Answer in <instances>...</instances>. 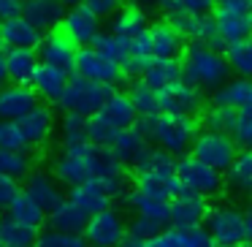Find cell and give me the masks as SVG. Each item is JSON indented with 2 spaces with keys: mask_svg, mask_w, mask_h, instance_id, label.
<instances>
[{
  "mask_svg": "<svg viewBox=\"0 0 252 247\" xmlns=\"http://www.w3.org/2000/svg\"><path fill=\"white\" fill-rule=\"evenodd\" d=\"M93 120H98L100 125H106L111 133H120V131H127V128L136 125V111H133L127 95L111 93L109 98H106V104L93 114Z\"/></svg>",
  "mask_w": 252,
  "mask_h": 247,
  "instance_id": "19",
  "label": "cell"
},
{
  "mask_svg": "<svg viewBox=\"0 0 252 247\" xmlns=\"http://www.w3.org/2000/svg\"><path fill=\"white\" fill-rule=\"evenodd\" d=\"M144 82L149 90L160 93V90L171 87V84L182 82V68H179V60H152L147 66V71L141 73Z\"/></svg>",
  "mask_w": 252,
  "mask_h": 247,
  "instance_id": "30",
  "label": "cell"
},
{
  "mask_svg": "<svg viewBox=\"0 0 252 247\" xmlns=\"http://www.w3.org/2000/svg\"><path fill=\"white\" fill-rule=\"evenodd\" d=\"M68 201H71L73 207H76L79 212L84 214V217H93L95 212L111 207V198L106 196V193L100 190L95 182H84V185L71 187V193H68Z\"/></svg>",
  "mask_w": 252,
  "mask_h": 247,
  "instance_id": "29",
  "label": "cell"
},
{
  "mask_svg": "<svg viewBox=\"0 0 252 247\" xmlns=\"http://www.w3.org/2000/svg\"><path fill=\"white\" fill-rule=\"evenodd\" d=\"M222 57H225V63H228V71H236L241 79L250 76V71H252V44H250V38L228 44Z\"/></svg>",
  "mask_w": 252,
  "mask_h": 247,
  "instance_id": "36",
  "label": "cell"
},
{
  "mask_svg": "<svg viewBox=\"0 0 252 247\" xmlns=\"http://www.w3.org/2000/svg\"><path fill=\"white\" fill-rule=\"evenodd\" d=\"M8 84V76H6V52H0V87Z\"/></svg>",
  "mask_w": 252,
  "mask_h": 247,
  "instance_id": "55",
  "label": "cell"
},
{
  "mask_svg": "<svg viewBox=\"0 0 252 247\" xmlns=\"http://www.w3.org/2000/svg\"><path fill=\"white\" fill-rule=\"evenodd\" d=\"M52 176L68 187L95 182L109 198L127 193L125 166L117 163V158L106 147H98V144H90V141L73 144V147H60L55 163H52Z\"/></svg>",
  "mask_w": 252,
  "mask_h": 247,
  "instance_id": "1",
  "label": "cell"
},
{
  "mask_svg": "<svg viewBox=\"0 0 252 247\" xmlns=\"http://www.w3.org/2000/svg\"><path fill=\"white\" fill-rule=\"evenodd\" d=\"M38 104L35 93L22 84H6L0 87V122H17Z\"/></svg>",
  "mask_w": 252,
  "mask_h": 247,
  "instance_id": "21",
  "label": "cell"
},
{
  "mask_svg": "<svg viewBox=\"0 0 252 247\" xmlns=\"http://www.w3.org/2000/svg\"><path fill=\"white\" fill-rule=\"evenodd\" d=\"M190 149H192V158L201 160L203 166H209V169L220 171V174H222V171L233 163L236 152H239V149H236V144L230 141V136L212 133V131L198 133V136L192 139Z\"/></svg>",
  "mask_w": 252,
  "mask_h": 247,
  "instance_id": "9",
  "label": "cell"
},
{
  "mask_svg": "<svg viewBox=\"0 0 252 247\" xmlns=\"http://www.w3.org/2000/svg\"><path fill=\"white\" fill-rule=\"evenodd\" d=\"M203 122H206V131L230 136V131H233V125H236V111L212 106V109L206 111V117H203Z\"/></svg>",
  "mask_w": 252,
  "mask_h": 247,
  "instance_id": "43",
  "label": "cell"
},
{
  "mask_svg": "<svg viewBox=\"0 0 252 247\" xmlns=\"http://www.w3.org/2000/svg\"><path fill=\"white\" fill-rule=\"evenodd\" d=\"M203 106V93L187 82H176L158 93V114L171 117H195Z\"/></svg>",
  "mask_w": 252,
  "mask_h": 247,
  "instance_id": "10",
  "label": "cell"
},
{
  "mask_svg": "<svg viewBox=\"0 0 252 247\" xmlns=\"http://www.w3.org/2000/svg\"><path fill=\"white\" fill-rule=\"evenodd\" d=\"M106 149L114 155L120 166H136L138 160H141V155L149 149V141H147V136L133 125V128H127V131L114 133V139L109 141Z\"/></svg>",
  "mask_w": 252,
  "mask_h": 247,
  "instance_id": "22",
  "label": "cell"
},
{
  "mask_svg": "<svg viewBox=\"0 0 252 247\" xmlns=\"http://www.w3.org/2000/svg\"><path fill=\"white\" fill-rule=\"evenodd\" d=\"M6 214H8L11 220H17V223L30 225V228H41V223L46 220V212H44V209H41L30 196H25V193H19V196L14 198L11 204H8Z\"/></svg>",
  "mask_w": 252,
  "mask_h": 247,
  "instance_id": "32",
  "label": "cell"
},
{
  "mask_svg": "<svg viewBox=\"0 0 252 247\" xmlns=\"http://www.w3.org/2000/svg\"><path fill=\"white\" fill-rule=\"evenodd\" d=\"M174 171H176V179H179V187L185 193H192V196H201V198H212L222 190V174L209 169V166H203L192 155H185L182 160H176Z\"/></svg>",
  "mask_w": 252,
  "mask_h": 247,
  "instance_id": "7",
  "label": "cell"
},
{
  "mask_svg": "<svg viewBox=\"0 0 252 247\" xmlns=\"http://www.w3.org/2000/svg\"><path fill=\"white\" fill-rule=\"evenodd\" d=\"M57 136H60L63 147H73V144H84L87 141V120L76 114H65L60 120L57 128Z\"/></svg>",
  "mask_w": 252,
  "mask_h": 247,
  "instance_id": "39",
  "label": "cell"
},
{
  "mask_svg": "<svg viewBox=\"0 0 252 247\" xmlns=\"http://www.w3.org/2000/svg\"><path fill=\"white\" fill-rule=\"evenodd\" d=\"M33 247H87L82 234H68V231H38Z\"/></svg>",
  "mask_w": 252,
  "mask_h": 247,
  "instance_id": "40",
  "label": "cell"
},
{
  "mask_svg": "<svg viewBox=\"0 0 252 247\" xmlns=\"http://www.w3.org/2000/svg\"><path fill=\"white\" fill-rule=\"evenodd\" d=\"M25 196H30L35 204H38L44 212H52L57 204L63 201V187L49 171H30L28 174V182H25Z\"/></svg>",
  "mask_w": 252,
  "mask_h": 247,
  "instance_id": "20",
  "label": "cell"
},
{
  "mask_svg": "<svg viewBox=\"0 0 252 247\" xmlns=\"http://www.w3.org/2000/svg\"><path fill=\"white\" fill-rule=\"evenodd\" d=\"M147 46L152 60H176L185 49V41L168 19H160L147 28Z\"/></svg>",
  "mask_w": 252,
  "mask_h": 247,
  "instance_id": "14",
  "label": "cell"
},
{
  "mask_svg": "<svg viewBox=\"0 0 252 247\" xmlns=\"http://www.w3.org/2000/svg\"><path fill=\"white\" fill-rule=\"evenodd\" d=\"M233 247H247V245H233Z\"/></svg>",
  "mask_w": 252,
  "mask_h": 247,
  "instance_id": "58",
  "label": "cell"
},
{
  "mask_svg": "<svg viewBox=\"0 0 252 247\" xmlns=\"http://www.w3.org/2000/svg\"><path fill=\"white\" fill-rule=\"evenodd\" d=\"M252 104V87L247 79H228L212 93V106L217 109H230V111H250Z\"/></svg>",
  "mask_w": 252,
  "mask_h": 247,
  "instance_id": "24",
  "label": "cell"
},
{
  "mask_svg": "<svg viewBox=\"0 0 252 247\" xmlns=\"http://www.w3.org/2000/svg\"><path fill=\"white\" fill-rule=\"evenodd\" d=\"M19 193H22V187H19L17 179L0 174V209H8V204H11Z\"/></svg>",
  "mask_w": 252,
  "mask_h": 247,
  "instance_id": "49",
  "label": "cell"
},
{
  "mask_svg": "<svg viewBox=\"0 0 252 247\" xmlns=\"http://www.w3.org/2000/svg\"><path fill=\"white\" fill-rule=\"evenodd\" d=\"M0 247H3V245H0Z\"/></svg>",
  "mask_w": 252,
  "mask_h": 247,
  "instance_id": "60",
  "label": "cell"
},
{
  "mask_svg": "<svg viewBox=\"0 0 252 247\" xmlns=\"http://www.w3.org/2000/svg\"><path fill=\"white\" fill-rule=\"evenodd\" d=\"M174 163L176 160L171 158V155H165L163 149L149 147L147 152L141 155V160L133 166V169H136V185H133V190L141 193V196H147V198L168 204L174 196L182 193L179 179H176V171H174Z\"/></svg>",
  "mask_w": 252,
  "mask_h": 247,
  "instance_id": "2",
  "label": "cell"
},
{
  "mask_svg": "<svg viewBox=\"0 0 252 247\" xmlns=\"http://www.w3.org/2000/svg\"><path fill=\"white\" fill-rule=\"evenodd\" d=\"M214 6L220 11H239V14H250L252 0H214Z\"/></svg>",
  "mask_w": 252,
  "mask_h": 247,
  "instance_id": "52",
  "label": "cell"
},
{
  "mask_svg": "<svg viewBox=\"0 0 252 247\" xmlns=\"http://www.w3.org/2000/svg\"><path fill=\"white\" fill-rule=\"evenodd\" d=\"M127 101L136 111V120H149V117L158 114V93L149 90L147 84H133L130 93H127Z\"/></svg>",
  "mask_w": 252,
  "mask_h": 247,
  "instance_id": "37",
  "label": "cell"
},
{
  "mask_svg": "<svg viewBox=\"0 0 252 247\" xmlns=\"http://www.w3.org/2000/svg\"><path fill=\"white\" fill-rule=\"evenodd\" d=\"M60 28H63L60 33L76 49H84V46H93L95 35L100 33V19H95L84 6H73V8H65V17H63Z\"/></svg>",
  "mask_w": 252,
  "mask_h": 247,
  "instance_id": "12",
  "label": "cell"
},
{
  "mask_svg": "<svg viewBox=\"0 0 252 247\" xmlns=\"http://www.w3.org/2000/svg\"><path fill=\"white\" fill-rule=\"evenodd\" d=\"M174 231H176V236H179V245L182 247H214L203 225H192V228H174Z\"/></svg>",
  "mask_w": 252,
  "mask_h": 247,
  "instance_id": "47",
  "label": "cell"
},
{
  "mask_svg": "<svg viewBox=\"0 0 252 247\" xmlns=\"http://www.w3.org/2000/svg\"><path fill=\"white\" fill-rule=\"evenodd\" d=\"M33 169V160L28 152H11V149H0V174L11 176V179H22L30 174Z\"/></svg>",
  "mask_w": 252,
  "mask_h": 247,
  "instance_id": "38",
  "label": "cell"
},
{
  "mask_svg": "<svg viewBox=\"0 0 252 247\" xmlns=\"http://www.w3.org/2000/svg\"><path fill=\"white\" fill-rule=\"evenodd\" d=\"M125 201H127V207L133 209V214H138V217L158 220V223H163V225H165V220H168V204H163V201L147 198V196H141V193H136V190H127Z\"/></svg>",
  "mask_w": 252,
  "mask_h": 247,
  "instance_id": "35",
  "label": "cell"
},
{
  "mask_svg": "<svg viewBox=\"0 0 252 247\" xmlns=\"http://www.w3.org/2000/svg\"><path fill=\"white\" fill-rule=\"evenodd\" d=\"M68 84V73L57 71V68H49V66H38L35 76L30 79L28 87L35 93L38 101H46V104H57Z\"/></svg>",
  "mask_w": 252,
  "mask_h": 247,
  "instance_id": "27",
  "label": "cell"
},
{
  "mask_svg": "<svg viewBox=\"0 0 252 247\" xmlns=\"http://www.w3.org/2000/svg\"><path fill=\"white\" fill-rule=\"evenodd\" d=\"M149 22H147V14L141 11L138 6H122L120 11L111 17V35H117V38L122 41V44H130V41H136L141 33H147Z\"/></svg>",
  "mask_w": 252,
  "mask_h": 247,
  "instance_id": "25",
  "label": "cell"
},
{
  "mask_svg": "<svg viewBox=\"0 0 252 247\" xmlns=\"http://www.w3.org/2000/svg\"><path fill=\"white\" fill-rule=\"evenodd\" d=\"M19 3H25V0H19Z\"/></svg>",
  "mask_w": 252,
  "mask_h": 247,
  "instance_id": "59",
  "label": "cell"
},
{
  "mask_svg": "<svg viewBox=\"0 0 252 247\" xmlns=\"http://www.w3.org/2000/svg\"><path fill=\"white\" fill-rule=\"evenodd\" d=\"M206 209H209L206 198L182 190L179 196H174L168 201V220L165 223H171V228H192V225L203 223Z\"/></svg>",
  "mask_w": 252,
  "mask_h": 247,
  "instance_id": "16",
  "label": "cell"
},
{
  "mask_svg": "<svg viewBox=\"0 0 252 247\" xmlns=\"http://www.w3.org/2000/svg\"><path fill=\"white\" fill-rule=\"evenodd\" d=\"M35 55H38L41 66L57 68V71L68 73L73 68V57H76V46L60 33V30H52L41 38V44L35 46Z\"/></svg>",
  "mask_w": 252,
  "mask_h": 247,
  "instance_id": "13",
  "label": "cell"
},
{
  "mask_svg": "<svg viewBox=\"0 0 252 247\" xmlns=\"http://www.w3.org/2000/svg\"><path fill=\"white\" fill-rule=\"evenodd\" d=\"M163 8L168 17H182V14H212L214 0H163Z\"/></svg>",
  "mask_w": 252,
  "mask_h": 247,
  "instance_id": "41",
  "label": "cell"
},
{
  "mask_svg": "<svg viewBox=\"0 0 252 247\" xmlns=\"http://www.w3.org/2000/svg\"><path fill=\"white\" fill-rule=\"evenodd\" d=\"M93 49L95 52H100L103 57H109V60H114V63H122L125 60V55H127V44H122L117 35H111L109 30H100L98 35H95V41H93Z\"/></svg>",
  "mask_w": 252,
  "mask_h": 247,
  "instance_id": "42",
  "label": "cell"
},
{
  "mask_svg": "<svg viewBox=\"0 0 252 247\" xmlns=\"http://www.w3.org/2000/svg\"><path fill=\"white\" fill-rule=\"evenodd\" d=\"M82 6L87 8L95 19H106V17H114L125 3H122V0H84Z\"/></svg>",
  "mask_w": 252,
  "mask_h": 247,
  "instance_id": "48",
  "label": "cell"
},
{
  "mask_svg": "<svg viewBox=\"0 0 252 247\" xmlns=\"http://www.w3.org/2000/svg\"><path fill=\"white\" fill-rule=\"evenodd\" d=\"M152 63V57H138V55H125V60L120 63V71L125 76H141L147 71V66Z\"/></svg>",
  "mask_w": 252,
  "mask_h": 247,
  "instance_id": "50",
  "label": "cell"
},
{
  "mask_svg": "<svg viewBox=\"0 0 252 247\" xmlns=\"http://www.w3.org/2000/svg\"><path fill=\"white\" fill-rule=\"evenodd\" d=\"M182 82L192 84L195 90H217L220 84L228 82L230 71L228 63H225L222 52L214 49V46H203V44H187L182 49Z\"/></svg>",
  "mask_w": 252,
  "mask_h": 247,
  "instance_id": "3",
  "label": "cell"
},
{
  "mask_svg": "<svg viewBox=\"0 0 252 247\" xmlns=\"http://www.w3.org/2000/svg\"><path fill=\"white\" fill-rule=\"evenodd\" d=\"M114 93L109 84H98V82H87L82 76L68 79L65 90H63L57 106H63L65 114H76V117H93L100 106L106 104V98Z\"/></svg>",
  "mask_w": 252,
  "mask_h": 247,
  "instance_id": "6",
  "label": "cell"
},
{
  "mask_svg": "<svg viewBox=\"0 0 252 247\" xmlns=\"http://www.w3.org/2000/svg\"><path fill=\"white\" fill-rule=\"evenodd\" d=\"M19 17H25L41 35L52 33L60 28L63 17H65V6L60 0H25Z\"/></svg>",
  "mask_w": 252,
  "mask_h": 247,
  "instance_id": "18",
  "label": "cell"
},
{
  "mask_svg": "<svg viewBox=\"0 0 252 247\" xmlns=\"http://www.w3.org/2000/svg\"><path fill=\"white\" fill-rule=\"evenodd\" d=\"M0 149H11V152H28L22 133H19L17 122H0Z\"/></svg>",
  "mask_w": 252,
  "mask_h": 247,
  "instance_id": "45",
  "label": "cell"
},
{
  "mask_svg": "<svg viewBox=\"0 0 252 247\" xmlns=\"http://www.w3.org/2000/svg\"><path fill=\"white\" fill-rule=\"evenodd\" d=\"M46 220H49V225L55 231H68V234H82L84 223H87V217L68 198H63L52 212H46Z\"/></svg>",
  "mask_w": 252,
  "mask_h": 247,
  "instance_id": "31",
  "label": "cell"
},
{
  "mask_svg": "<svg viewBox=\"0 0 252 247\" xmlns=\"http://www.w3.org/2000/svg\"><path fill=\"white\" fill-rule=\"evenodd\" d=\"M201 225L206 228L214 247L247 245V239L252 234V217L244 209L233 207V204H214V207H209Z\"/></svg>",
  "mask_w": 252,
  "mask_h": 247,
  "instance_id": "5",
  "label": "cell"
},
{
  "mask_svg": "<svg viewBox=\"0 0 252 247\" xmlns=\"http://www.w3.org/2000/svg\"><path fill=\"white\" fill-rule=\"evenodd\" d=\"M228 187L233 193H250L252 187V155L247 149H239L233 163L228 166Z\"/></svg>",
  "mask_w": 252,
  "mask_h": 247,
  "instance_id": "34",
  "label": "cell"
},
{
  "mask_svg": "<svg viewBox=\"0 0 252 247\" xmlns=\"http://www.w3.org/2000/svg\"><path fill=\"white\" fill-rule=\"evenodd\" d=\"M168 22L176 28V33L182 35V41H190V44H203V46H214V49L220 46L217 33H214V19H212V14H182V17H171Z\"/></svg>",
  "mask_w": 252,
  "mask_h": 247,
  "instance_id": "17",
  "label": "cell"
},
{
  "mask_svg": "<svg viewBox=\"0 0 252 247\" xmlns=\"http://www.w3.org/2000/svg\"><path fill=\"white\" fill-rule=\"evenodd\" d=\"M38 55L35 49H8L6 52V76L8 84H22L28 87L30 79L38 71Z\"/></svg>",
  "mask_w": 252,
  "mask_h": 247,
  "instance_id": "28",
  "label": "cell"
},
{
  "mask_svg": "<svg viewBox=\"0 0 252 247\" xmlns=\"http://www.w3.org/2000/svg\"><path fill=\"white\" fill-rule=\"evenodd\" d=\"M120 247H141V242H138V239H133V236H125Z\"/></svg>",
  "mask_w": 252,
  "mask_h": 247,
  "instance_id": "56",
  "label": "cell"
},
{
  "mask_svg": "<svg viewBox=\"0 0 252 247\" xmlns=\"http://www.w3.org/2000/svg\"><path fill=\"white\" fill-rule=\"evenodd\" d=\"M214 33H217L220 44H236V41H244L252 30L250 14H239V11H220L214 14Z\"/></svg>",
  "mask_w": 252,
  "mask_h": 247,
  "instance_id": "26",
  "label": "cell"
},
{
  "mask_svg": "<svg viewBox=\"0 0 252 247\" xmlns=\"http://www.w3.org/2000/svg\"><path fill=\"white\" fill-rule=\"evenodd\" d=\"M138 131L147 136V141L158 144L165 155H185L190 149L192 139L198 136V122L190 117H171V114H155L149 120H141L136 125Z\"/></svg>",
  "mask_w": 252,
  "mask_h": 247,
  "instance_id": "4",
  "label": "cell"
},
{
  "mask_svg": "<svg viewBox=\"0 0 252 247\" xmlns=\"http://www.w3.org/2000/svg\"><path fill=\"white\" fill-rule=\"evenodd\" d=\"M44 35L33 28L25 17H14L0 22V44L6 49H35Z\"/></svg>",
  "mask_w": 252,
  "mask_h": 247,
  "instance_id": "23",
  "label": "cell"
},
{
  "mask_svg": "<svg viewBox=\"0 0 252 247\" xmlns=\"http://www.w3.org/2000/svg\"><path fill=\"white\" fill-rule=\"evenodd\" d=\"M163 228H165V225L158 223V220H149V217H138V214H133L130 225H127V236H133V239L144 242V239H149V236L160 234Z\"/></svg>",
  "mask_w": 252,
  "mask_h": 247,
  "instance_id": "46",
  "label": "cell"
},
{
  "mask_svg": "<svg viewBox=\"0 0 252 247\" xmlns=\"http://www.w3.org/2000/svg\"><path fill=\"white\" fill-rule=\"evenodd\" d=\"M73 71H76V76L87 79V82L109 84V87L122 76L120 63H114V60H109V57H103L100 52H95L93 46L76 49V57H73Z\"/></svg>",
  "mask_w": 252,
  "mask_h": 247,
  "instance_id": "11",
  "label": "cell"
},
{
  "mask_svg": "<svg viewBox=\"0 0 252 247\" xmlns=\"http://www.w3.org/2000/svg\"><path fill=\"white\" fill-rule=\"evenodd\" d=\"M133 6H138L144 14H147V11H155V8L163 6V0H133Z\"/></svg>",
  "mask_w": 252,
  "mask_h": 247,
  "instance_id": "54",
  "label": "cell"
},
{
  "mask_svg": "<svg viewBox=\"0 0 252 247\" xmlns=\"http://www.w3.org/2000/svg\"><path fill=\"white\" fill-rule=\"evenodd\" d=\"M141 247H182V245H179V236H176L174 228H168V231L163 228L160 234H155V236H149V239H144Z\"/></svg>",
  "mask_w": 252,
  "mask_h": 247,
  "instance_id": "51",
  "label": "cell"
},
{
  "mask_svg": "<svg viewBox=\"0 0 252 247\" xmlns=\"http://www.w3.org/2000/svg\"><path fill=\"white\" fill-rule=\"evenodd\" d=\"M127 236V223L114 207H106L87 217L82 228V239L87 247H120Z\"/></svg>",
  "mask_w": 252,
  "mask_h": 247,
  "instance_id": "8",
  "label": "cell"
},
{
  "mask_svg": "<svg viewBox=\"0 0 252 247\" xmlns=\"http://www.w3.org/2000/svg\"><path fill=\"white\" fill-rule=\"evenodd\" d=\"M60 3H63L65 8H73V6H82L84 0H60Z\"/></svg>",
  "mask_w": 252,
  "mask_h": 247,
  "instance_id": "57",
  "label": "cell"
},
{
  "mask_svg": "<svg viewBox=\"0 0 252 247\" xmlns=\"http://www.w3.org/2000/svg\"><path fill=\"white\" fill-rule=\"evenodd\" d=\"M38 228H30L25 223H17L6 214L0 220V245L3 247H33Z\"/></svg>",
  "mask_w": 252,
  "mask_h": 247,
  "instance_id": "33",
  "label": "cell"
},
{
  "mask_svg": "<svg viewBox=\"0 0 252 247\" xmlns=\"http://www.w3.org/2000/svg\"><path fill=\"white\" fill-rule=\"evenodd\" d=\"M230 141L236 144V149H247V144L252 141V114L250 111H236V125L230 131Z\"/></svg>",
  "mask_w": 252,
  "mask_h": 247,
  "instance_id": "44",
  "label": "cell"
},
{
  "mask_svg": "<svg viewBox=\"0 0 252 247\" xmlns=\"http://www.w3.org/2000/svg\"><path fill=\"white\" fill-rule=\"evenodd\" d=\"M17 128H19V133H22L25 144H28L30 149L44 147L52 139V133H55V114H52L49 106L35 104L22 120H17Z\"/></svg>",
  "mask_w": 252,
  "mask_h": 247,
  "instance_id": "15",
  "label": "cell"
},
{
  "mask_svg": "<svg viewBox=\"0 0 252 247\" xmlns=\"http://www.w3.org/2000/svg\"><path fill=\"white\" fill-rule=\"evenodd\" d=\"M19 11H22V3L19 0H0V22L19 17Z\"/></svg>",
  "mask_w": 252,
  "mask_h": 247,
  "instance_id": "53",
  "label": "cell"
}]
</instances>
